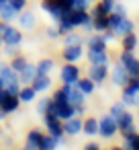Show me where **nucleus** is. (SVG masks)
I'll list each match as a JSON object with an SVG mask.
<instances>
[{
	"label": "nucleus",
	"mask_w": 139,
	"mask_h": 150,
	"mask_svg": "<svg viewBox=\"0 0 139 150\" xmlns=\"http://www.w3.org/2000/svg\"><path fill=\"white\" fill-rule=\"evenodd\" d=\"M108 29L115 33L117 39H121V37H125L127 33H133V31H135V23H133L129 17L110 13V15H108Z\"/></svg>",
	"instance_id": "f257e3e1"
},
{
	"label": "nucleus",
	"mask_w": 139,
	"mask_h": 150,
	"mask_svg": "<svg viewBox=\"0 0 139 150\" xmlns=\"http://www.w3.org/2000/svg\"><path fill=\"white\" fill-rule=\"evenodd\" d=\"M117 134H119V125H117V119H115L110 113L98 117V136H100L102 140H110V138H115Z\"/></svg>",
	"instance_id": "f03ea898"
},
{
	"label": "nucleus",
	"mask_w": 139,
	"mask_h": 150,
	"mask_svg": "<svg viewBox=\"0 0 139 150\" xmlns=\"http://www.w3.org/2000/svg\"><path fill=\"white\" fill-rule=\"evenodd\" d=\"M21 105H23V103H21L19 95H13V93H8L6 88L0 91V109H2L6 115H13L15 111H19Z\"/></svg>",
	"instance_id": "7ed1b4c3"
},
{
	"label": "nucleus",
	"mask_w": 139,
	"mask_h": 150,
	"mask_svg": "<svg viewBox=\"0 0 139 150\" xmlns=\"http://www.w3.org/2000/svg\"><path fill=\"white\" fill-rule=\"evenodd\" d=\"M41 117H43V123H45L47 134H51V136H55L57 140L64 142V123H61V119L55 117L53 113H45V115H41Z\"/></svg>",
	"instance_id": "20e7f679"
},
{
	"label": "nucleus",
	"mask_w": 139,
	"mask_h": 150,
	"mask_svg": "<svg viewBox=\"0 0 139 150\" xmlns=\"http://www.w3.org/2000/svg\"><path fill=\"white\" fill-rule=\"evenodd\" d=\"M80 76H82V70L78 68V64H66V62H64V66H61V70H59V82L76 84Z\"/></svg>",
	"instance_id": "39448f33"
},
{
	"label": "nucleus",
	"mask_w": 139,
	"mask_h": 150,
	"mask_svg": "<svg viewBox=\"0 0 139 150\" xmlns=\"http://www.w3.org/2000/svg\"><path fill=\"white\" fill-rule=\"evenodd\" d=\"M108 74H110V64H90L88 68V78L94 80L96 84L106 82Z\"/></svg>",
	"instance_id": "423d86ee"
},
{
	"label": "nucleus",
	"mask_w": 139,
	"mask_h": 150,
	"mask_svg": "<svg viewBox=\"0 0 139 150\" xmlns=\"http://www.w3.org/2000/svg\"><path fill=\"white\" fill-rule=\"evenodd\" d=\"M108 76H110L112 84H115V86H121V88H123V86H127V82H129V78H131V76H129V72H127V68H125L119 60H117V62H115V66L110 68V74H108Z\"/></svg>",
	"instance_id": "0eeeda50"
},
{
	"label": "nucleus",
	"mask_w": 139,
	"mask_h": 150,
	"mask_svg": "<svg viewBox=\"0 0 139 150\" xmlns=\"http://www.w3.org/2000/svg\"><path fill=\"white\" fill-rule=\"evenodd\" d=\"M2 37V43L4 45H15V47H19L21 43H23V31L19 29V27H15L13 23H8V27L4 29V33L0 35Z\"/></svg>",
	"instance_id": "6e6552de"
},
{
	"label": "nucleus",
	"mask_w": 139,
	"mask_h": 150,
	"mask_svg": "<svg viewBox=\"0 0 139 150\" xmlns=\"http://www.w3.org/2000/svg\"><path fill=\"white\" fill-rule=\"evenodd\" d=\"M37 15L33 13V11H29V8H25V11H21L19 13V17H17V23H19V29L21 31H33L35 27H37Z\"/></svg>",
	"instance_id": "1a4fd4ad"
},
{
	"label": "nucleus",
	"mask_w": 139,
	"mask_h": 150,
	"mask_svg": "<svg viewBox=\"0 0 139 150\" xmlns=\"http://www.w3.org/2000/svg\"><path fill=\"white\" fill-rule=\"evenodd\" d=\"M84 58V45H64L61 60L66 64H78Z\"/></svg>",
	"instance_id": "9d476101"
},
{
	"label": "nucleus",
	"mask_w": 139,
	"mask_h": 150,
	"mask_svg": "<svg viewBox=\"0 0 139 150\" xmlns=\"http://www.w3.org/2000/svg\"><path fill=\"white\" fill-rule=\"evenodd\" d=\"M82 121H84V117H78V115H74V117L61 121V123H64V136L76 138L78 134H82Z\"/></svg>",
	"instance_id": "9b49d317"
},
{
	"label": "nucleus",
	"mask_w": 139,
	"mask_h": 150,
	"mask_svg": "<svg viewBox=\"0 0 139 150\" xmlns=\"http://www.w3.org/2000/svg\"><path fill=\"white\" fill-rule=\"evenodd\" d=\"M39 6H41V11L43 13H47L49 17H51V21L53 23H57L59 21V17H61V6H59V0H41L39 2Z\"/></svg>",
	"instance_id": "f8f14e48"
},
{
	"label": "nucleus",
	"mask_w": 139,
	"mask_h": 150,
	"mask_svg": "<svg viewBox=\"0 0 139 150\" xmlns=\"http://www.w3.org/2000/svg\"><path fill=\"white\" fill-rule=\"evenodd\" d=\"M86 50H92V52H100V50H108V41L104 39L102 33H90L86 37Z\"/></svg>",
	"instance_id": "ddd939ff"
},
{
	"label": "nucleus",
	"mask_w": 139,
	"mask_h": 150,
	"mask_svg": "<svg viewBox=\"0 0 139 150\" xmlns=\"http://www.w3.org/2000/svg\"><path fill=\"white\" fill-rule=\"evenodd\" d=\"M117 125H119V132H121V134L135 129V115L127 109L125 113H121V115L117 117Z\"/></svg>",
	"instance_id": "4468645a"
},
{
	"label": "nucleus",
	"mask_w": 139,
	"mask_h": 150,
	"mask_svg": "<svg viewBox=\"0 0 139 150\" xmlns=\"http://www.w3.org/2000/svg\"><path fill=\"white\" fill-rule=\"evenodd\" d=\"M112 4L115 2H104V0H98V2H94L92 6H90V17L94 19V17H106V15H110L112 13Z\"/></svg>",
	"instance_id": "2eb2a0df"
},
{
	"label": "nucleus",
	"mask_w": 139,
	"mask_h": 150,
	"mask_svg": "<svg viewBox=\"0 0 139 150\" xmlns=\"http://www.w3.org/2000/svg\"><path fill=\"white\" fill-rule=\"evenodd\" d=\"M66 84V82H64ZM68 103L70 105H84L86 103V95L78 88V84H68Z\"/></svg>",
	"instance_id": "dca6fc26"
},
{
	"label": "nucleus",
	"mask_w": 139,
	"mask_h": 150,
	"mask_svg": "<svg viewBox=\"0 0 139 150\" xmlns=\"http://www.w3.org/2000/svg\"><path fill=\"white\" fill-rule=\"evenodd\" d=\"M31 86L37 91V95H45L51 86H53V80H51V74L47 76H35V80L31 82Z\"/></svg>",
	"instance_id": "f3484780"
},
{
	"label": "nucleus",
	"mask_w": 139,
	"mask_h": 150,
	"mask_svg": "<svg viewBox=\"0 0 139 150\" xmlns=\"http://www.w3.org/2000/svg\"><path fill=\"white\" fill-rule=\"evenodd\" d=\"M84 56H86V60H88L90 64H110L108 50H100V52H92V50H88Z\"/></svg>",
	"instance_id": "a211bd4d"
},
{
	"label": "nucleus",
	"mask_w": 139,
	"mask_h": 150,
	"mask_svg": "<svg viewBox=\"0 0 139 150\" xmlns=\"http://www.w3.org/2000/svg\"><path fill=\"white\" fill-rule=\"evenodd\" d=\"M53 115H55V117H59L61 121H66V119H70V117H74V115H76V107H74V105H70V103L55 105Z\"/></svg>",
	"instance_id": "6ab92c4d"
},
{
	"label": "nucleus",
	"mask_w": 139,
	"mask_h": 150,
	"mask_svg": "<svg viewBox=\"0 0 139 150\" xmlns=\"http://www.w3.org/2000/svg\"><path fill=\"white\" fill-rule=\"evenodd\" d=\"M82 134L92 138V136H98V119L96 117H84L82 121Z\"/></svg>",
	"instance_id": "aec40b11"
},
{
	"label": "nucleus",
	"mask_w": 139,
	"mask_h": 150,
	"mask_svg": "<svg viewBox=\"0 0 139 150\" xmlns=\"http://www.w3.org/2000/svg\"><path fill=\"white\" fill-rule=\"evenodd\" d=\"M35 68H37V76H47V74H51L55 70V62L51 58H43V60H39L35 64Z\"/></svg>",
	"instance_id": "412c9836"
},
{
	"label": "nucleus",
	"mask_w": 139,
	"mask_h": 150,
	"mask_svg": "<svg viewBox=\"0 0 139 150\" xmlns=\"http://www.w3.org/2000/svg\"><path fill=\"white\" fill-rule=\"evenodd\" d=\"M61 144H64V142L57 140L55 136H51V134H43L41 144H39V150H57Z\"/></svg>",
	"instance_id": "4be33fe9"
},
{
	"label": "nucleus",
	"mask_w": 139,
	"mask_h": 150,
	"mask_svg": "<svg viewBox=\"0 0 139 150\" xmlns=\"http://www.w3.org/2000/svg\"><path fill=\"white\" fill-rule=\"evenodd\" d=\"M35 76H37V68H35V64H27L25 66V70L19 74V82L21 84H31L33 80H35Z\"/></svg>",
	"instance_id": "5701e85b"
},
{
	"label": "nucleus",
	"mask_w": 139,
	"mask_h": 150,
	"mask_svg": "<svg viewBox=\"0 0 139 150\" xmlns=\"http://www.w3.org/2000/svg\"><path fill=\"white\" fill-rule=\"evenodd\" d=\"M61 39H64V45H84L86 43V37L80 35L76 29L70 31V33H66V35H61Z\"/></svg>",
	"instance_id": "b1692460"
},
{
	"label": "nucleus",
	"mask_w": 139,
	"mask_h": 150,
	"mask_svg": "<svg viewBox=\"0 0 139 150\" xmlns=\"http://www.w3.org/2000/svg\"><path fill=\"white\" fill-rule=\"evenodd\" d=\"M19 99H21L23 105H25V103H33V101L37 99V91H35L31 84H23L21 91H19Z\"/></svg>",
	"instance_id": "393cba45"
},
{
	"label": "nucleus",
	"mask_w": 139,
	"mask_h": 150,
	"mask_svg": "<svg viewBox=\"0 0 139 150\" xmlns=\"http://www.w3.org/2000/svg\"><path fill=\"white\" fill-rule=\"evenodd\" d=\"M76 84H78V88H80L86 97H88V95H92V93L96 91V82H94V80H90L88 76H80Z\"/></svg>",
	"instance_id": "a878e982"
},
{
	"label": "nucleus",
	"mask_w": 139,
	"mask_h": 150,
	"mask_svg": "<svg viewBox=\"0 0 139 150\" xmlns=\"http://www.w3.org/2000/svg\"><path fill=\"white\" fill-rule=\"evenodd\" d=\"M121 45H123V50L135 52V50H137V45H139V37L135 35V31H133V33H127L125 37H121Z\"/></svg>",
	"instance_id": "bb28decb"
},
{
	"label": "nucleus",
	"mask_w": 139,
	"mask_h": 150,
	"mask_svg": "<svg viewBox=\"0 0 139 150\" xmlns=\"http://www.w3.org/2000/svg\"><path fill=\"white\" fill-rule=\"evenodd\" d=\"M17 17H19V11H15V8L10 6V2H8L6 6L0 8V21H4V23H13V21H17Z\"/></svg>",
	"instance_id": "cd10ccee"
},
{
	"label": "nucleus",
	"mask_w": 139,
	"mask_h": 150,
	"mask_svg": "<svg viewBox=\"0 0 139 150\" xmlns=\"http://www.w3.org/2000/svg\"><path fill=\"white\" fill-rule=\"evenodd\" d=\"M8 64H10V68H13L17 74H21V72L25 70V66L29 64V60H27L23 54H17L15 58H10V62H8Z\"/></svg>",
	"instance_id": "c85d7f7f"
},
{
	"label": "nucleus",
	"mask_w": 139,
	"mask_h": 150,
	"mask_svg": "<svg viewBox=\"0 0 139 150\" xmlns=\"http://www.w3.org/2000/svg\"><path fill=\"white\" fill-rule=\"evenodd\" d=\"M135 99H137V93L131 91L129 86H123V93H121V101L127 105V107H135Z\"/></svg>",
	"instance_id": "c756f323"
},
{
	"label": "nucleus",
	"mask_w": 139,
	"mask_h": 150,
	"mask_svg": "<svg viewBox=\"0 0 139 150\" xmlns=\"http://www.w3.org/2000/svg\"><path fill=\"white\" fill-rule=\"evenodd\" d=\"M92 27H94V33H104L108 29V15L106 17H94Z\"/></svg>",
	"instance_id": "7c9ffc66"
},
{
	"label": "nucleus",
	"mask_w": 139,
	"mask_h": 150,
	"mask_svg": "<svg viewBox=\"0 0 139 150\" xmlns=\"http://www.w3.org/2000/svg\"><path fill=\"white\" fill-rule=\"evenodd\" d=\"M43 134H45V132H41V129L33 127V129H29V134H27V140H25V142H27V144H33V146H37V148H39Z\"/></svg>",
	"instance_id": "2f4dec72"
},
{
	"label": "nucleus",
	"mask_w": 139,
	"mask_h": 150,
	"mask_svg": "<svg viewBox=\"0 0 139 150\" xmlns=\"http://www.w3.org/2000/svg\"><path fill=\"white\" fill-rule=\"evenodd\" d=\"M51 97H41L39 101H37V113L39 115H45L47 111H49V107H51Z\"/></svg>",
	"instance_id": "473e14b6"
},
{
	"label": "nucleus",
	"mask_w": 139,
	"mask_h": 150,
	"mask_svg": "<svg viewBox=\"0 0 139 150\" xmlns=\"http://www.w3.org/2000/svg\"><path fill=\"white\" fill-rule=\"evenodd\" d=\"M125 111H127V105H125L123 101H117V103H112V105H110V109H108V113H110L115 119H117L121 113H125Z\"/></svg>",
	"instance_id": "72a5a7b5"
},
{
	"label": "nucleus",
	"mask_w": 139,
	"mask_h": 150,
	"mask_svg": "<svg viewBox=\"0 0 139 150\" xmlns=\"http://www.w3.org/2000/svg\"><path fill=\"white\" fill-rule=\"evenodd\" d=\"M45 37H47L49 41H57V39L61 37V33H59L57 27L53 25V27H47V29H45Z\"/></svg>",
	"instance_id": "f704fd0d"
},
{
	"label": "nucleus",
	"mask_w": 139,
	"mask_h": 150,
	"mask_svg": "<svg viewBox=\"0 0 139 150\" xmlns=\"http://www.w3.org/2000/svg\"><path fill=\"white\" fill-rule=\"evenodd\" d=\"M8 2H10V6L15 8V11H25L27 8V4H29V0H8Z\"/></svg>",
	"instance_id": "c9c22d12"
},
{
	"label": "nucleus",
	"mask_w": 139,
	"mask_h": 150,
	"mask_svg": "<svg viewBox=\"0 0 139 150\" xmlns=\"http://www.w3.org/2000/svg\"><path fill=\"white\" fill-rule=\"evenodd\" d=\"M90 2H88V0H76V2H74V11H90Z\"/></svg>",
	"instance_id": "e433bc0d"
},
{
	"label": "nucleus",
	"mask_w": 139,
	"mask_h": 150,
	"mask_svg": "<svg viewBox=\"0 0 139 150\" xmlns=\"http://www.w3.org/2000/svg\"><path fill=\"white\" fill-rule=\"evenodd\" d=\"M2 52H4L6 58H15L19 54V47H15V45H2Z\"/></svg>",
	"instance_id": "4c0bfd02"
},
{
	"label": "nucleus",
	"mask_w": 139,
	"mask_h": 150,
	"mask_svg": "<svg viewBox=\"0 0 139 150\" xmlns=\"http://www.w3.org/2000/svg\"><path fill=\"white\" fill-rule=\"evenodd\" d=\"M127 86H129L131 91L139 93V76H131V78H129V82H127Z\"/></svg>",
	"instance_id": "58836bf2"
},
{
	"label": "nucleus",
	"mask_w": 139,
	"mask_h": 150,
	"mask_svg": "<svg viewBox=\"0 0 139 150\" xmlns=\"http://www.w3.org/2000/svg\"><path fill=\"white\" fill-rule=\"evenodd\" d=\"M112 13H117V15H123V17H127V8L121 4V2H117L115 0V4H112Z\"/></svg>",
	"instance_id": "ea45409f"
},
{
	"label": "nucleus",
	"mask_w": 139,
	"mask_h": 150,
	"mask_svg": "<svg viewBox=\"0 0 139 150\" xmlns=\"http://www.w3.org/2000/svg\"><path fill=\"white\" fill-rule=\"evenodd\" d=\"M74 2L76 0H59V6L61 11H74Z\"/></svg>",
	"instance_id": "a19ab883"
},
{
	"label": "nucleus",
	"mask_w": 139,
	"mask_h": 150,
	"mask_svg": "<svg viewBox=\"0 0 139 150\" xmlns=\"http://www.w3.org/2000/svg\"><path fill=\"white\" fill-rule=\"evenodd\" d=\"M76 115L78 117H84L86 115V103L84 105H76Z\"/></svg>",
	"instance_id": "79ce46f5"
},
{
	"label": "nucleus",
	"mask_w": 139,
	"mask_h": 150,
	"mask_svg": "<svg viewBox=\"0 0 139 150\" xmlns=\"http://www.w3.org/2000/svg\"><path fill=\"white\" fill-rule=\"evenodd\" d=\"M84 150H100V144H98V142H88V144L84 146Z\"/></svg>",
	"instance_id": "37998d69"
},
{
	"label": "nucleus",
	"mask_w": 139,
	"mask_h": 150,
	"mask_svg": "<svg viewBox=\"0 0 139 150\" xmlns=\"http://www.w3.org/2000/svg\"><path fill=\"white\" fill-rule=\"evenodd\" d=\"M21 150H39V148H37V146H33V144H27V142H25V146H23Z\"/></svg>",
	"instance_id": "c03bdc74"
},
{
	"label": "nucleus",
	"mask_w": 139,
	"mask_h": 150,
	"mask_svg": "<svg viewBox=\"0 0 139 150\" xmlns=\"http://www.w3.org/2000/svg\"><path fill=\"white\" fill-rule=\"evenodd\" d=\"M8 27V23H4V21H0V35H2L4 33V29Z\"/></svg>",
	"instance_id": "a18cd8bd"
},
{
	"label": "nucleus",
	"mask_w": 139,
	"mask_h": 150,
	"mask_svg": "<svg viewBox=\"0 0 139 150\" xmlns=\"http://www.w3.org/2000/svg\"><path fill=\"white\" fill-rule=\"evenodd\" d=\"M6 117H8V115H6V113H4V111H2V109H0V123H2V121H4V119H6Z\"/></svg>",
	"instance_id": "49530a36"
},
{
	"label": "nucleus",
	"mask_w": 139,
	"mask_h": 150,
	"mask_svg": "<svg viewBox=\"0 0 139 150\" xmlns=\"http://www.w3.org/2000/svg\"><path fill=\"white\" fill-rule=\"evenodd\" d=\"M8 4V0H0V8H2V6H6Z\"/></svg>",
	"instance_id": "de8ad7c7"
},
{
	"label": "nucleus",
	"mask_w": 139,
	"mask_h": 150,
	"mask_svg": "<svg viewBox=\"0 0 139 150\" xmlns=\"http://www.w3.org/2000/svg\"><path fill=\"white\" fill-rule=\"evenodd\" d=\"M110 150H125L123 146H115V148H110Z\"/></svg>",
	"instance_id": "09e8293b"
},
{
	"label": "nucleus",
	"mask_w": 139,
	"mask_h": 150,
	"mask_svg": "<svg viewBox=\"0 0 139 150\" xmlns=\"http://www.w3.org/2000/svg\"><path fill=\"white\" fill-rule=\"evenodd\" d=\"M4 88V82H2V78H0V91H2Z\"/></svg>",
	"instance_id": "8fccbe9b"
},
{
	"label": "nucleus",
	"mask_w": 139,
	"mask_h": 150,
	"mask_svg": "<svg viewBox=\"0 0 139 150\" xmlns=\"http://www.w3.org/2000/svg\"><path fill=\"white\" fill-rule=\"evenodd\" d=\"M2 45H4V43H2V37H0V50H2Z\"/></svg>",
	"instance_id": "3c124183"
},
{
	"label": "nucleus",
	"mask_w": 139,
	"mask_h": 150,
	"mask_svg": "<svg viewBox=\"0 0 139 150\" xmlns=\"http://www.w3.org/2000/svg\"><path fill=\"white\" fill-rule=\"evenodd\" d=\"M88 2H90V4H94V2H98V0H88Z\"/></svg>",
	"instance_id": "603ef678"
},
{
	"label": "nucleus",
	"mask_w": 139,
	"mask_h": 150,
	"mask_svg": "<svg viewBox=\"0 0 139 150\" xmlns=\"http://www.w3.org/2000/svg\"><path fill=\"white\" fill-rule=\"evenodd\" d=\"M104 2H115V0H104Z\"/></svg>",
	"instance_id": "864d4df0"
},
{
	"label": "nucleus",
	"mask_w": 139,
	"mask_h": 150,
	"mask_svg": "<svg viewBox=\"0 0 139 150\" xmlns=\"http://www.w3.org/2000/svg\"><path fill=\"white\" fill-rule=\"evenodd\" d=\"M100 150H104V148H100Z\"/></svg>",
	"instance_id": "5fc2aeb1"
}]
</instances>
